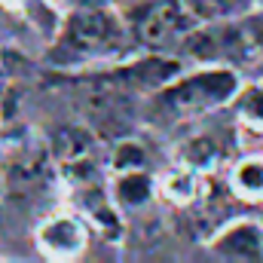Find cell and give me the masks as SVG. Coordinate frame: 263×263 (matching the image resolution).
Here are the masks:
<instances>
[{
	"mask_svg": "<svg viewBox=\"0 0 263 263\" xmlns=\"http://www.w3.org/2000/svg\"><path fill=\"white\" fill-rule=\"evenodd\" d=\"M49 153L59 165L65 162H77V159H89L95 156V135L86 126H62L52 135Z\"/></svg>",
	"mask_w": 263,
	"mask_h": 263,
	"instance_id": "10",
	"label": "cell"
},
{
	"mask_svg": "<svg viewBox=\"0 0 263 263\" xmlns=\"http://www.w3.org/2000/svg\"><path fill=\"white\" fill-rule=\"evenodd\" d=\"M239 110H242L245 123H251V126H263V86H254V89L245 92Z\"/></svg>",
	"mask_w": 263,
	"mask_h": 263,
	"instance_id": "16",
	"label": "cell"
},
{
	"mask_svg": "<svg viewBox=\"0 0 263 263\" xmlns=\"http://www.w3.org/2000/svg\"><path fill=\"white\" fill-rule=\"evenodd\" d=\"M202 193V175L187 168V165H175L159 178V196L172 205H190Z\"/></svg>",
	"mask_w": 263,
	"mask_h": 263,
	"instance_id": "11",
	"label": "cell"
},
{
	"mask_svg": "<svg viewBox=\"0 0 263 263\" xmlns=\"http://www.w3.org/2000/svg\"><path fill=\"white\" fill-rule=\"evenodd\" d=\"M184 3H187L190 12L196 15V22L211 25V22H227V18L236 12V6H239L242 0H184Z\"/></svg>",
	"mask_w": 263,
	"mask_h": 263,
	"instance_id": "15",
	"label": "cell"
},
{
	"mask_svg": "<svg viewBox=\"0 0 263 263\" xmlns=\"http://www.w3.org/2000/svg\"><path fill=\"white\" fill-rule=\"evenodd\" d=\"M208 251L217 260L233 263H263V223L233 220L208 239Z\"/></svg>",
	"mask_w": 263,
	"mask_h": 263,
	"instance_id": "6",
	"label": "cell"
},
{
	"mask_svg": "<svg viewBox=\"0 0 263 263\" xmlns=\"http://www.w3.org/2000/svg\"><path fill=\"white\" fill-rule=\"evenodd\" d=\"M150 156H147V147L138 141V138H120L110 150V172H135V168H147Z\"/></svg>",
	"mask_w": 263,
	"mask_h": 263,
	"instance_id": "14",
	"label": "cell"
},
{
	"mask_svg": "<svg viewBox=\"0 0 263 263\" xmlns=\"http://www.w3.org/2000/svg\"><path fill=\"white\" fill-rule=\"evenodd\" d=\"M239 89H242V80L230 65H205L193 73H181L168 86H162L159 104L175 120H190V117H202L230 104L239 95Z\"/></svg>",
	"mask_w": 263,
	"mask_h": 263,
	"instance_id": "1",
	"label": "cell"
},
{
	"mask_svg": "<svg viewBox=\"0 0 263 263\" xmlns=\"http://www.w3.org/2000/svg\"><path fill=\"white\" fill-rule=\"evenodd\" d=\"M73 208L77 214H83L104 239L120 242L126 227H123V211L110 196V187L104 181H92V184H80L73 187Z\"/></svg>",
	"mask_w": 263,
	"mask_h": 263,
	"instance_id": "5",
	"label": "cell"
},
{
	"mask_svg": "<svg viewBox=\"0 0 263 263\" xmlns=\"http://www.w3.org/2000/svg\"><path fill=\"white\" fill-rule=\"evenodd\" d=\"M114 77L126 89H162L175 77H181V62L165 59V55H144V59H135L129 65L117 67Z\"/></svg>",
	"mask_w": 263,
	"mask_h": 263,
	"instance_id": "7",
	"label": "cell"
},
{
	"mask_svg": "<svg viewBox=\"0 0 263 263\" xmlns=\"http://www.w3.org/2000/svg\"><path fill=\"white\" fill-rule=\"evenodd\" d=\"M230 187L233 193L245 202H257L263 199V156H245L236 162L233 175H230Z\"/></svg>",
	"mask_w": 263,
	"mask_h": 263,
	"instance_id": "12",
	"label": "cell"
},
{
	"mask_svg": "<svg viewBox=\"0 0 263 263\" xmlns=\"http://www.w3.org/2000/svg\"><path fill=\"white\" fill-rule=\"evenodd\" d=\"M52 6H62V9H77V6H86V3H98V0H49Z\"/></svg>",
	"mask_w": 263,
	"mask_h": 263,
	"instance_id": "18",
	"label": "cell"
},
{
	"mask_svg": "<svg viewBox=\"0 0 263 263\" xmlns=\"http://www.w3.org/2000/svg\"><path fill=\"white\" fill-rule=\"evenodd\" d=\"M196 15L190 12V6L184 0H153L144 15L138 18L135 37L141 46L147 49H168L175 43H184L187 34L193 31Z\"/></svg>",
	"mask_w": 263,
	"mask_h": 263,
	"instance_id": "3",
	"label": "cell"
},
{
	"mask_svg": "<svg viewBox=\"0 0 263 263\" xmlns=\"http://www.w3.org/2000/svg\"><path fill=\"white\" fill-rule=\"evenodd\" d=\"M49 156L46 153H18L6 162L3 168V181H6V190L15 193V196H31V193H40L46 184H49Z\"/></svg>",
	"mask_w": 263,
	"mask_h": 263,
	"instance_id": "8",
	"label": "cell"
},
{
	"mask_svg": "<svg viewBox=\"0 0 263 263\" xmlns=\"http://www.w3.org/2000/svg\"><path fill=\"white\" fill-rule=\"evenodd\" d=\"M104 3H110L114 9H141V6H150L153 0H104Z\"/></svg>",
	"mask_w": 263,
	"mask_h": 263,
	"instance_id": "17",
	"label": "cell"
},
{
	"mask_svg": "<svg viewBox=\"0 0 263 263\" xmlns=\"http://www.w3.org/2000/svg\"><path fill=\"white\" fill-rule=\"evenodd\" d=\"M89 227L83 214H49L34 230V245L46 260H77L89 248Z\"/></svg>",
	"mask_w": 263,
	"mask_h": 263,
	"instance_id": "4",
	"label": "cell"
},
{
	"mask_svg": "<svg viewBox=\"0 0 263 263\" xmlns=\"http://www.w3.org/2000/svg\"><path fill=\"white\" fill-rule=\"evenodd\" d=\"M110 196L120 205V211H144L153 199L159 196V181L147 175V168L135 172H114Z\"/></svg>",
	"mask_w": 263,
	"mask_h": 263,
	"instance_id": "9",
	"label": "cell"
},
{
	"mask_svg": "<svg viewBox=\"0 0 263 263\" xmlns=\"http://www.w3.org/2000/svg\"><path fill=\"white\" fill-rule=\"evenodd\" d=\"M178 159H181V165L193 168L199 175H208V172H214V165L220 159V150H217V144L211 138L196 135V138H187L178 147Z\"/></svg>",
	"mask_w": 263,
	"mask_h": 263,
	"instance_id": "13",
	"label": "cell"
},
{
	"mask_svg": "<svg viewBox=\"0 0 263 263\" xmlns=\"http://www.w3.org/2000/svg\"><path fill=\"white\" fill-rule=\"evenodd\" d=\"M120 9L110 3H86L77 9H67L65 28L59 34V52L70 59H104L114 55L123 46V25Z\"/></svg>",
	"mask_w": 263,
	"mask_h": 263,
	"instance_id": "2",
	"label": "cell"
}]
</instances>
